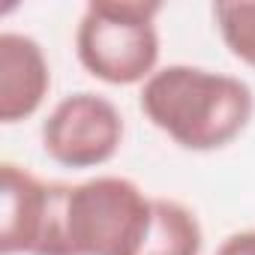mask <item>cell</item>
I'll return each mask as SVG.
<instances>
[{
    "mask_svg": "<svg viewBox=\"0 0 255 255\" xmlns=\"http://www.w3.org/2000/svg\"><path fill=\"white\" fill-rule=\"evenodd\" d=\"M69 183L42 180L18 162L0 165V252L3 255H69L66 249Z\"/></svg>",
    "mask_w": 255,
    "mask_h": 255,
    "instance_id": "obj_4",
    "label": "cell"
},
{
    "mask_svg": "<svg viewBox=\"0 0 255 255\" xmlns=\"http://www.w3.org/2000/svg\"><path fill=\"white\" fill-rule=\"evenodd\" d=\"M159 0H90L75 27L78 63L111 87L144 84L159 69Z\"/></svg>",
    "mask_w": 255,
    "mask_h": 255,
    "instance_id": "obj_2",
    "label": "cell"
},
{
    "mask_svg": "<svg viewBox=\"0 0 255 255\" xmlns=\"http://www.w3.org/2000/svg\"><path fill=\"white\" fill-rule=\"evenodd\" d=\"M201 246L204 231L198 216L174 198H153L150 231L138 255H201Z\"/></svg>",
    "mask_w": 255,
    "mask_h": 255,
    "instance_id": "obj_7",
    "label": "cell"
},
{
    "mask_svg": "<svg viewBox=\"0 0 255 255\" xmlns=\"http://www.w3.org/2000/svg\"><path fill=\"white\" fill-rule=\"evenodd\" d=\"M51 90V66L42 45L15 30L0 33V120L21 123L33 117Z\"/></svg>",
    "mask_w": 255,
    "mask_h": 255,
    "instance_id": "obj_6",
    "label": "cell"
},
{
    "mask_svg": "<svg viewBox=\"0 0 255 255\" xmlns=\"http://www.w3.org/2000/svg\"><path fill=\"white\" fill-rule=\"evenodd\" d=\"M153 219V198L120 174H96L69 183L66 249L69 255H138Z\"/></svg>",
    "mask_w": 255,
    "mask_h": 255,
    "instance_id": "obj_3",
    "label": "cell"
},
{
    "mask_svg": "<svg viewBox=\"0 0 255 255\" xmlns=\"http://www.w3.org/2000/svg\"><path fill=\"white\" fill-rule=\"evenodd\" d=\"M126 123L120 108L90 90L63 96L42 120V150L63 168H99L123 144Z\"/></svg>",
    "mask_w": 255,
    "mask_h": 255,
    "instance_id": "obj_5",
    "label": "cell"
},
{
    "mask_svg": "<svg viewBox=\"0 0 255 255\" xmlns=\"http://www.w3.org/2000/svg\"><path fill=\"white\" fill-rule=\"evenodd\" d=\"M216 255H255V228L228 234V237L219 243Z\"/></svg>",
    "mask_w": 255,
    "mask_h": 255,
    "instance_id": "obj_9",
    "label": "cell"
},
{
    "mask_svg": "<svg viewBox=\"0 0 255 255\" xmlns=\"http://www.w3.org/2000/svg\"><path fill=\"white\" fill-rule=\"evenodd\" d=\"M138 105L141 114L177 147L213 153L246 132L255 114V93L237 75L171 63L141 84Z\"/></svg>",
    "mask_w": 255,
    "mask_h": 255,
    "instance_id": "obj_1",
    "label": "cell"
},
{
    "mask_svg": "<svg viewBox=\"0 0 255 255\" xmlns=\"http://www.w3.org/2000/svg\"><path fill=\"white\" fill-rule=\"evenodd\" d=\"M213 21L225 48L255 69V0H219L213 3Z\"/></svg>",
    "mask_w": 255,
    "mask_h": 255,
    "instance_id": "obj_8",
    "label": "cell"
}]
</instances>
